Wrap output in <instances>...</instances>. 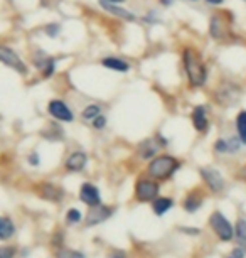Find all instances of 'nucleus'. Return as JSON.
<instances>
[{"mask_svg":"<svg viewBox=\"0 0 246 258\" xmlns=\"http://www.w3.org/2000/svg\"><path fill=\"white\" fill-rule=\"evenodd\" d=\"M182 167V160L171 154H158L150 162H147V176L157 182H166L172 179Z\"/></svg>","mask_w":246,"mask_h":258,"instance_id":"f257e3e1","label":"nucleus"},{"mask_svg":"<svg viewBox=\"0 0 246 258\" xmlns=\"http://www.w3.org/2000/svg\"><path fill=\"white\" fill-rule=\"evenodd\" d=\"M182 62H184V71L187 75V81L192 88H201L207 81V68L202 61L201 54L196 49L187 47L182 54Z\"/></svg>","mask_w":246,"mask_h":258,"instance_id":"f03ea898","label":"nucleus"},{"mask_svg":"<svg viewBox=\"0 0 246 258\" xmlns=\"http://www.w3.org/2000/svg\"><path fill=\"white\" fill-rule=\"evenodd\" d=\"M207 226L214 233L221 243H231L234 241V223H231L228 218L224 216L223 211H213L207 220Z\"/></svg>","mask_w":246,"mask_h":258,"instance_id":"7ed1b4c3","label":"nucleus"},{"mask_svg":"<svg viewBox=\"0 0 246 258\" xmlns=\"http://www.w3.org/2000/svg\"><path fill=\"white\" fill-rule=\"evenodd\" d=\"M133 196L135 201L140 204H152L153 199L160 196V182L153 181L148 176L138 177L133 186Z\"/></svg>","mask_w":246,"mask_h":258,"instance_id":"20e7f679","label":"nucleus"},{"mask_svg":"<svg viewBox=\"0 0 246 258\" xmlns=\"http://www.w3.org/2000/svg\"><path fill=\"white\" fill-rule=\"evenodd\" d=\"M199 176L211 194H223L226 191V179L223 177L219 169L211 167V165L199 167Z\"/></svg>","mask_w":246,"mask_h":258,"instance_id":"39448f33","label":"nucleus"},{"mask_svg":"<svg viewBox=\"0 0 246 258\" xmlns=\"http://www.w3.org/2000/svg\"><path fill=\"white\" fill-rule=\"evenodd\" d=\"M169 144V140L166 137H162L160 134L153 135L150 139H145L138 144V149H137V155L140 157V160H147L150 162L153 157L158 155V150L160 149H166Z\"/></svg>","mask_w":246,"mask_h":258,"instance_id":"423d86ee","label":"nucleus"},{"mask_svg":"<svg viewBox=\"0 0 246 258\" xmlns=\"http://www.w3.org/2000/svg\"><path fill=\"white\" fill-rule=\"evenodd\" d=\"M34 191L37 192V196L41 199H44V201L52 203V204H59L62 203V199H64V189H62L59 184L51 182V181L37 182L36 186H34Z\"/></svg>","mask_w":246,"mask_h":258,"instance_id":"0eeeda50","label":"nucleus"},{"mask_svg":"<svg viewBox=\"0 0 246 258\" xmlns=\"http://www.w3.org/2000/svg\"><path fill=\"white\" fill-rule=\"evenodd\" d=\"M115 208L113 206H107V204H100L96 208H90V211L86 213V216L83 218V223L86 228H93L98 226L101 223L108 221L110 218L113 216Z\"/></svg>","mask_w":246,"mask_h":258,"instance_id":"6e6552de","label":"nucleus"},{"mask_svg":"<svg viewBox=\"0 0 246 258\" xmlns=\"http://www.w3.org/2000/svg\"><path fill=\"white\" fill-rule=\"evenodd\" d=\"M78 198H79V201L88 208H96V206H100V204H103V198H101L100 187L96 186V184L88 182V181L79 186Z\"/></svg>","mask_w":246,"mask_h":258,"instance_id":"1a4fd4ad","label":"nucleus"},{"mask_svg":"<svg viewBox=\"0 0 246 258\" xmlns=\"http://www.w3.org/2000/svg\"><path fill=\"white\" fill-rule=\"evenodd\" d=\"M47 113L54 120L62 121V123H71V121H74L73 110H71L66 101H62V100H51L49 105H47Z\"/></svg>","mask_w":246,"mask_h":258,"instance_id":"9d476101","label":"nucleus"},{"mask_svg":"<svg viewBox=\"0 0 246 258\" xmlns=\"http://www.w3.org/2000/svg\"><path fill=\"white\" fill-rule=\"evenodd\" d=\"M204 201H206L204 189L194 187V189H191V191L186 194L184 199H182V209H184L186 213H189V214H194V213L199 211L202 206H204Z\"/></svg>","mask_w":246,"mask_h":258,"instance_id":"9b49d317","label":"nucleus"},{"mask_svg":"<svg viewBox=\"0 0 246 258\" xmlns=\"http://www.w3.org/2000/svg\"><path fill=\"white\" fill-rule=\"evenodd\" d=\"M0 62L9 66L14 71H17L19 75H26L27 73V64L19 57L16 51L11 49V47H6V46L0 47Z\"/></svg>","mask_w":246,"mask_h":258,"instance_id":"f8f14e48","label":"nucleus"},{"mask_svg":"<svg viewBox=\"0 0 246 258\" xmlns=\"http://www.w3.org/2000/svg\"><path fill=\"white\" fill-rule=\"evenodd\" d=\"M88 162H90L88 154L83 152V150H73V152L64 159V170L71 174H78L81 170L86 169Z\"/></svg>","mask_w":246,"mask_h":258,"instance_id":"ddd939ff","label":"nucleus"},{"mask_svg":"<svg viewBox=\"0 0 246 258\" xmlns=\"http://www.w3.org/2000/svg\"><path fill=\"white\" fill-rule=\"evenodd\" d=\"M191 121L197 132L206 134L207 128H209V118H207L206 106H202V105L194 106V110H192V113H191Z\"/></svg>","mask_w":246,"mask_h":258,"instance_id":"4468645a","label":"nucleus"},{"mask_svg":"<svg viewBox=\"0 0 246 258\" xmlns=\"http://www.w3.org/2000/svg\"><path fill=\"white\" fill-rule=\"evenodd\" d=\"M150 206H152L153 214H155L157 218H162L176 206V203H174V199L171 196H158L157 199H153Z\"/></svg>","mask_w":246,"mask_h":258,"instance_id":"2eb2a0df","label":"nucleus"},{"mask_svg":"<svg viewBox=\"0 0 246 258\" xmlns=\"http://www.w3.org/2000/svg\"><path fill=\"white\" fill-rule=\"evenodd\" d=\"M17 233L16 221L11 216H0V241L7 243L9 240H12Z\"/></svg>","mask_w":246,"mask_h":258,"instance_id":"dca6fc26","label":"nucleus"},{"mask_svg":"<svg viewBox=\"0 0 246 258\" xmlns=\"http://www.w3.org/2000/svg\"><path fill=\"white\" fill-rule=\"evenodd\" d=\"M233 93H234V95H238V86L233 85V83H226L223 88H219V91H218V98H219V101H221V103H223L224 106H229V105H233L236 100H238L236 96H233Z\"/></svg>","mask_w":246,"mask_h":258,"instance_id":"f3484780","label":"nucleus"},{"mask_svg":"<svg viewBox=\"0 0 246 258\" xmlns=\"http://www.w3.org/2000/svg\"><path fill=\"white\" fill-rule=\"evenodd\" d=\"M34 64H36V68H39V70L42 71L44 78H51L52 75H54V71H56V59H54V57H49V56H42L41 59L34 57Z\"/></svg>","mask_w":246,"mask_h":258,"instance_id":"a211bd4d","label":"nucleus"},{"mask_svg":"<svg viewBox=\"0 0 246 258\" xmlns=\"http://www.w3.org/2000/svg\"><path fill=\"white\" fill-rule=\"evenodd\" d=\"M100 4L105 11H108L110 14H113V16L125 19V21H135V16L130 11H127V9H122V7L115 6V4H110L108 0H100Z\"/></svg>","mask_w":246,"mask_h":258,"instance_id":"6ab92c4d","label":"nucleus"},{"mask_svg":"<svg viewBox=\"0 0 246 258\" xmlns=\"http://www.w3.org/2000/svg\"><path fill=\"white\" fill-rule=\"evenodd\" d=\"M101 64H103V68H107V70L118 71V73H127L130 70L128 62L123 59H118V57H105V59L101 61Z\"/></svg>","mask_w":246,"mask_h":258,"instance_id":"aec40b11","label":"nucleus"},{"mask_svg":"<svg viewBox=\"0 0 246 258\" xmlns=\"http://www.w3.org/2000/svg\"><path fill=\"white\" fill-rule=\"evenodd\" d=\"M234 241L238 246L246 248V218H238L234 223Z\"/></svg>","mask_w":246,"mask_h":258,"instance_id":"412c9836","label":"nucleus"},{"mask_svg":"<svg viewBox=\"0 0 246 258\" xmlns=\"http://www.w3.org/2000/svg\"><path fill=\"white\" fill-rule=\"evenodd\" d=\"M236 135L241 140V144L246 145V110H241L236 115Z\"/></svg>","mask_w":246,"mask_h":258,"instance_id":"4be33fe9","label":"nucleus"},{"mask_svg":"<svg viewBox=\"0 0 246 258\" xmlns=\"http://www.w3.org/2000/svg\"><path fill=\"white\" fill-rule=\"evenodd\" d=\"M226 27L223 21H221V16H214L211 19V34H213L214 39H223L226 36Z\"/></svg>","mask_w":246,"mask_h":258,"instance_id":"5701e85b","label":"nucleus"},{"mask_svg":"<svg viewBox=\"0 0 246 258\" xmlns=\"http://www.w3.org/2000/svg\"><path fill=\"white\" fill-rule=\"evenodd\" d=\"M83 221V213L79 211L78 208H69L64 214V223L67 226H74V225H79Z\"/></svg>","mask_w":246,"mask_h":258,"instance_id":"b1692460","label":"nucleus"},{"mask_svg":"<svg viewBox=\"0 0 246 258\" xmlns=\"http://www.w3.org/2000/svg\"><path fill=\"white\" fill-rule=\"evenodd\" d=\"M100 115H103L101 113V106L100 105H96V103H93V105H88L86 108L81 111V118H83L85 121H93L95 118H98Z\"/></svg>","mask_w":246,"mask_h":258,"instance_id":"393cba45","label":"nucleus"},{"mask_svg":"<svg viewBox=\"0 0 246 258\" xmlns=\"http://www.w3.org/2000/svg\"><path fill=\"white\" fill-rule=\"evenodd\" d=\"M56 258H86L83 251L74 250V248L62 246L59 250H56Z\"/></svg>","mask_w":246,"mask_h":258,"instance_id":"a878e982","label":"nucleus"},{"mask_svg":"<svg viewBox=\"0 0 246 258\" xmlns=\"http://www.w3.org/2000/svg\"><path fill=\"white\" fill-rule=\"evenodd\" d=\"M0 258H17V248L14 245H0Z\"/></svg>","mask_w":246,"mask_h":258,"instance_id":"bb28decb","label":"nucleus"},{"mask_svg":"<svg viewBox=\"0 0 246 258\" xmlns=\"http://www.w3.org/2000/svg\"><path fill=\"white\" fill-rule=\"evenodd\" d=\"M214 152L216 154H229L228 152V139H224V137H221V139H218L214 142Z\"/></svg>","mask_w":246,"mask_h":258,"instance_id":"cd10ccee","label":"nucleus"},{"mask_svg":"<svg viewBox=\"0 0 246 258\" xmlns=\"http://www.w3.org/2000/svg\"><path fill=\"white\" fill-rule=\"evenodd\" d=\"M91 125H93V128H96V130H103L105 126H107V116L100 115L98 118H95L93 121H91Z\"/></svg>","mask_w":246,"mask_h":258,"instance_id":"c85d7f7f","label":"nucleus"},{"mask_svg":"<svg viewBox=\"0 0 246 258\" xmlns=\"http://www.w3.org/2000/svg\"><path fill=\"white\" fill-rule=\"evenodd\" d=\"M229 256H231V258H246V248L236 245V246L233 248V250H231Z\"/></svg>","mask_w":246,"mask_h":258,"instance_id":"c756f323","label":"nucleus"},{"mask_svg":"<svg viewBox=\"0 0 246 258\" xmlns=\"http://www.w3.org/2000/svg\"><path fill=\"white\" fill-rule=\"evenodd\" d=\"M27 162L32 165V167H37V165L41 164V157H39V152H36V150H34V152H31L27 155Z\"/></svg>","mask_w":246,"mask_h":258,"instance_id":"7c9ffc66","label":"nucleus"},{"mask_svg":"<svg viewBox=\"0 0 246 258\" xmlns=\"http://www.w3.org/2000/svg\"><path fill=\"white\" fill-rule=\"evenodd\" d=\"M181 233H184V235H189V236H197L201 235V230L199 228H187V226H181L179 228Z\"/></svg>","mask_w":246,"mask_h":258,"instance_id":"2f4dec72","label":"nucleus"},{"mask_svg":"<svg viewBox=\"0 0 246 258\" xmlns=\"http://www.w3.org/2000/svg\"><path fill=\"white\" fill-rule=\"evenodd\" d=\"M108 258H130V256H128V253L123 250H113L108 253Z\"/></svg>","mask_w":246,"mask_h":258,"instance_id":"473e14b6","label":"nucleus"},{"mask_svg":"<svg viewBox=\"0 0 246 258\" xmlns=\"http://www.w3.org/2000/svg\"><path fill=\"white\" fill-rule=\"evenodd\" d=\"M46 32H47V34H49V36H51V37H54V36H56V34H57V32H59V26H56V24H52V26H49V27H47V29H46Z\"/></svg>","mask_w":246,"mask_h":258,"instance_id":"72a5a7b5","label":"nucleus"},{"mask_svg":"<svg viewBox=\"0 0 246 258\" xmlns=\"http://www.w3.org/2000/svg\"><path fill=\"white\" fill-rule=\"evenodd\" d=\"M241 179H243V181L246 182V165L241 167Z\"/></svg>","mask_w":246,"mask_h":258,"instance_id":"f704fd0d","label":"nucleus"},{"mask_svg":"<svg viewBox=\"0 0 246 258\" xmlns=\"http://www.w3.org/2000/svg\"><path fill=\"white\" fill-rule=\"evenodd\" d=\"M209 4H214V6H218V4H223V0H207Z\"/></svg>","mask_w":246,"mask_h":258,"instance_id":"c9c22d12","label":"nucleus"},{"mask_svg":"<svg viewBox=\"0 0 246 258\" xmlns=\"http://www.w3.org/2000/svg\"><path fill=\"white\" fill-rule=\"evenodd\" d=\"M110 4H115V6H118V4H122L123 0H108Z\"/></svg>","mask_w":246,"mask_h":258,"instance_id":"e433bc0d","label":"nucleus"},{"mask_svg":"<svg viewBox=\"0 0 246 258\" xmlns=\"http://www.w3.org/2000/svg\"><path fill=\"white\" fill-rule=\"evenodd\" d=\"M162 4H166V6H171V0H160Z\"/></svg>","mask_w":246,"mask_h":258,"instance_id":"4c0bfd02","label":"nucleus"},{"mask_svg":"<svg viewBox=\"0 0 246 258\" xmlns=\"http://www.w3.org/2000/svg\"><path fill=\"white\" fill-rule=\"evenodd\" d=\"M226 258H231V256H226Z\"/></svg>","mask_w":246,"mask_h":258,"instance_id":"58836bf2","label":"nucleus"}]
</instances>
